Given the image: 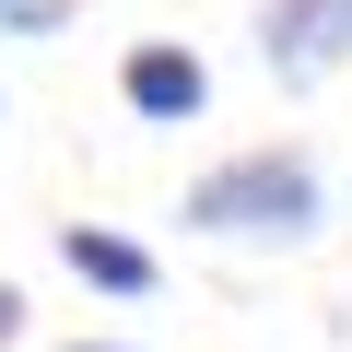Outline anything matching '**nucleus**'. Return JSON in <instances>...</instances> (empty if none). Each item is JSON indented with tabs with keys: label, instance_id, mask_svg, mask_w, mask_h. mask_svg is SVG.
I'll use <instances>...</instances> for the list:
<instances>
[{
	"label": "nucleus",
	"instance_id": "f257e3e1",
	"mask_svg": "<svg viewBox=\"0 0 352 352\" xmlns=\"http://www.w3.org/2000/svg\"><path fill=\"white\" fill-rule=\"evenodd\" d=\"M317 212H329V188H317V164L305 153H235V164H212L200 188H188V223L200 235H317Z\"/></svg>",
	"mask_w": 352,
	"mask_h": 352
},
{
	"label": "nucleus",
	"instance_id": "7ed1b4c3",
	"mask_svg": "<svg viewBox=\"0 0 352 352\" xmlns=\"http://www.w3.org/2000/svg\"><path fill=\"white\" fill-rule=\"evenodd\" d=\"M118 94H129V118L176 129V118H200V106H212V71H200V47H129Z\"/></svg>",
	"mask_w": 352,
	"mask_h": 352
},
{
	"label": "nucleus",
	"instance_id": "f03ea898",
	"mask_svg": "<svg viewBox=\"0 0 352 352\" xmlns=\"http://www.w3.org/2000/svg\"><path fill=\"white\" fill-rule=\"evenodd\" d=\"M258 47H270L282 82L340 71V59H352V0H270V12H258Z\"/></svg>",
	"mask_w": 352,
	"mask_h": 352
},
{
	"label": "nucleus",
	"instance_id": "423d86ee",
	"mask_svg": "<svg viewBox=\"0 0 352 352\" xmlns=\"http://www.w3.org/2000/svg\"><path fill=\"white\" fill-rule=\"evenodd\" d=\"M82 352H106V340H82Z\"/></svg>",
	"mask_w": 352,
	"mask_h": 352
},
{
	"label": "nucleus",
	"instance_id": "39448f33",
	"mask_svg": "<svg viewBox=\"0 0 352 352\" xmlns=\"http://www.w3.org/2000/svg\"><path fill=\"white\" fill-rule=\"evenodd\" d=\"M12 329H24V294H12V282H0V340H12Z\"/></svg>",
	"mask_w": 352,
	"mask_h": 352
},
{
	"label": "nucleus",
	"instance_id": "20e7f679",
	"mask_svg": "<svg viewBox=\"0 0 352 352\" xmlns=\"http://www.w3.org/2000/svg\"><path fill=\"white\" fill-rule=\"evenodd\" d=\"M59 258H71L94 294H153V258H141L129 235H106V223H71V235H59Z\"/></svg>",
	"mask_w": 352,
	"mask_h": 352
}]
</instances>
